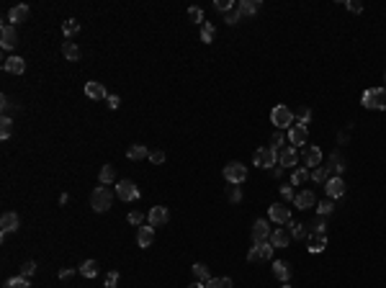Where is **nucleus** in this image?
<instances>
[{"instance_id":"de8ad7c7","label":"nucleus","mask_w":386,"mask_h":288,"mask_svg":"<svg viewBox=\"0 0 386 288\" xmlns=\"http://www.w3.org/2000/svg\"><path fill=\"white\" fill-rule=\"evenodd\" d=\"M237 3H232V0H214V11H219V13H227V11H232Z\"/></svg>"},{"instance_id":"dca6fc26","label":"nucleus","mask_w":386,"mask_h":288,"mask_svg":"<svg viewBox=\"0 0 386 288\" xmlns=\"http://www.w3.org/2000/svg\"><path fill=\"white\" fill-rule=\"evenodd\" d=\"M85 95H88V98H93V101H106V98H108V93H106L103 83H98V80H90V83L85 85Z\"/></svg>"},{"instance_id":"bf43d9fd","label":"nucleus","mask_w":386,"mask_h":288,"mask_svg":"<svg viewBox=\"0 0 386 288\" xmlns=\"http://www.w3.org/2000/svg\"><path fill=\"white\" fill-rule=\"evenodd\" d=\"M188 288H206V283H201V280H196V283H190Z\"/></svg>"},{"instance_id":"2f4dec72","label":"nucleus","mask_w":386,"mask_h":288,"mask_svg":"<svg viewBox=\"0 0 386 288\" xmlns=\"http://www.w3.org/2000/svg\"><path fill=\"white\" fill-rule=\"evenodd\" d=\"M190 270H193V275H196V280H201V283H209V280H211V273H209V267H206L204 262H196Z\"/></svg>"},{"instance_id":"393cba45","label":"nucleus","mask_w":386,"mask_h":288,"mask_svg":"<svg viewBox=\"0 0 386 288\" xmlns=\"http://www.w3.org/2000/svg\"><path fill=\"white\" fill-rule=\"evenodd\" d=\"M155 242V226H139L137 229V244L139 247H149Z\"/></svg>"},{"instance_id":"5701e85b","label":"nucleus","mask_w":386,"mask_h":288,"mask_svg":"<svg viewBox=\"0 0 386 288\" xmlns=\"http://www.w3.org/2000/svg\"><path fill=\"white\" fill-rule=\"evenodd\" d=\"M327 170H330L332 175H342V172H345V157H342L340 152H332L330 160H327Z\"/></svg>"},{"instance_id":"a211bd4d","label":"nucleus","mask_w":386,"mask_h":288,"mask_svg":"<svg viewBox=\"0 0 386 288\" xmlns=\"http://www.w3.org/2000/svg\"><path fill=\"white\" fill-rule=\"evenodd\" d=\"M29 16H31L29 6H16V8H11V13H8V21H11V26H18V24L29 21Z\"/></svg>"},{"instance_id":"5fc2aeb1","label":"nucleus","mask_w":386,"mask_h":288,"mask_svg":"<svg viewBox=\"0 0 386 288\" xmlns=\"http://www.w3.org/2000/svg\"><path fill=\"white\" fill-rule=\"evenodd\" d=\"M116 283H119V270L106 273V288H116Z\"/></svg>"},{"instance_id":"f03ea898","label":"nucleus","mask_w":386,"mask_h":288,"mask_svg":"<svg viewBox=\"0 0 386 288\" xmlns=\"http://www.w3.org/2000/svg\"><path fill=\"white\" fill-rule=\"evenodd\" d=\"M360 103L371 111H383L386 108V88H368L360 95Z\"/></svg>"},{"instance_id":"4c0bfd02","label":"nucleus","mask_w":386,"mask_h":288,"mask_svg":"<svg viewBox=\"0 0 386 288\" xmlns=\"http://www.w3.org/2000/svg\"><path fill=\"white\" fill-rule=\"evenodd\" d=\"M286 139H288V134L278 129V131H276V134L271 137V147H273L276 152H281V149H283V142H286Z\"/></svg>"},{"instance_id":"39448f33","label":"nucleus","mask_w":386,"mask_h":288,"mask_svg":"<svg viewBox=\"0 0 386 288\" xmlns=\"http://www.w3.org/2000/svg\"><path fill=\"white\" fill-rule=\"evenodd\" d=\"M245 178H247V167H245L242 162H229V165L224 167V180H227L229 185H242Z\"/></svg>"},{"instance_id":"473e14b6","label":"nucleus","mask_w":386,"mask_h":288,"mask_svg":"<svg viewBox=\"0 0 386 288\" xmlns=\"http://www.w3.org/2000/svg\"><path fill=\"white\" fill-rule=\"evenodd\" d=\"M62 34H65L67 39H72V36H78V34H80V24H78L75 18H67V21L62 24Z\"/></svg>"},{"instance_id":"4be33fe9","label":"nucleus","mask_w":386,"mask_h":288,"mask_svg":"<svg viewBox=\"0 0 386 288\" xmlns=\"http://www.w3.org/2000/svg\"><path fill=\"white\" fill-rule=\"evenodd\" d=\"M304 165L306 167H319L322 165V149L319 147H306V152H304Z\"/></svg>"},{"instance_id":"58836bf2","label":"nucleus","mask_w":386,"mask_h":288,"mask_svg":"<svg viewBox=\"0 0 386 288\" xmlns=\"http://www.w3.org/2000/svg\"><path fill=\"white\" fill-rule=\"evenodd\" d=\"M309 234H324L327 232V221H324V216H317L314 221H309Z\"/></svg>"},{"instance_id":"a18cd8bd","label":"nucleus","mask_w":386,"mask_h":288,"mask_svg":"<svg viewBox=\"0 0 386 288\" xmlns=\"http://www.w3.org/2000/svg\"><path fill=\"white\" fill-rule=\"evenodd\" d=\"M227 198H229L232 203H240V201H242V185H229V188H227Z\"/></svg>"},{"instance_id":"37998d69","label":"nucleus","mask_w":386,"mask_h":288,"mask_svg":"<svg viewBox=\"0 0 386 288\" xmlns=\"http://www.w3.org/2000/svg\"><path fill=\"white\" fill-rule=\"evenodd\" d=\"M235 283H232V278H211L209 283H206V288H232Z\"/></svg>"},{"instance_id":"412c9836","label":"nucleus","mask_w":386,"mask_h":288,"mask_svg":"<svg viewBox=\"0 0 386 288\" xmlns=\"http://www.w3.org/2000/svg\"><path fill=\"white\" fill-rule=\"evenodd\" d=\"M237 11H240L242 18H253V16L260 11V3H258V0H240V3H237Z\"/></svg>"},{"instance_id":"4468645a","label":"nucleus","mask_w":386,"mask_h":288,"mask_svg":"<svg viewBox=\"0 0 386 288\" xmlns=\"http://www.w3.org/2000/svg\"><path fill=\"white\" fill-rule=\"evenodd\" d=\"M268 214H271V221H276V224H281V226L291 221V211H288V206H283V203H273Z\"/></svg>"},{"instance_id":"603ef678","label":"nucleus","mask_w":386,"mask_h":288,"mask_svg":"<svg viewBox=\"0 0 386 288\" xmlns=\"http://www.w3.org/2000/svg\"><path fill=\"white\" fill-rule=\"evenodd\" d=\"M281 196H283V201H294V198H296L294 185H291V183H288V185H281Z\"/></svg>"},{"instance_id":"f8f14e48","label":"nucleus","mask_w":386,"mask_h":288,"mask_svg":"<svg viewBox=\"0 0 386 288\" xmlns=\"http://www.w3.org/2000/svg\"><path fill=\"white\" fill-rule=\"evenodd\" d=\"M278 165L286 170V167H296L299 165V152H296V147H283L281 152H278Z\"/></svg>"},{"instance_id":"e433bc0d","label":"nucleus","mask_w":386,"mask_h":288,"mask_svg":"<svg viewBox=\"0 0 386 288\" xmlns=\"http://www.w3.org/2000/svg\"><path fill=\"white\" fill-rule=\"evenodd\" d=\"M0 137H3V139L13 137V119H8V116L0 119Z\"/></svg>"},{"instance_id":"bb28decb","label":"nucleus","mask_w":386,"mask_h":288,"mask_svg":"<svg viewBox=\"0 0 386 288\" xmlns=\"http://www.w3.org/2000/svg\"><path fill=\"white\" fill-rule=\"evenodd\" d=\"M62 57L70 60V62H78V60H80V47H78L75 42H65V44H62Z\"/></svg>"},{"instance_id":"c85d7f7f","label":"nucleus","mask_w":386,"mask_h":288,"mask_svg":"<svg viewBox=\"0 0 386 288\" xmlns=\"http://www.w3.org/2000/svg\"><path fill=\"white\" fill-rule=\"evenodd\" d=\"M98 180H101V185H111V183H116V170H113V165H103V167H101Z\"/></svg>"},{"instance_id":"ea45409f","label":"nucleus","mask_w":386,"mask_h":288,"mask_svg":"<svg viewBox=\"0 0 386 288\" xmlns=\"http://www.w3.org/2000/svg\"><path fill=\"white\" fill-rule=\"evenodd\" d=\"M294 116L299 119V124H301V126H306V124L312 121V108L301 106V108H296V111H294Z\"/></svg>"},{"instance_id":"79ce46f5","label":"nucleus","mask_w":386,"mask_h":288,"mask_svg":"<svg viewBox=\"0 0 386 288\" xmlns=\"http://www.w3.org/2000/svg\"><path fill=\"white\" fill-rule=\"evenodd\" d=\"M6 288H29V278H24V275L8 278V280H6Z\"/></svg>"},{"instance_id":"13d9d810","label":"nucleus","mask_w":386,"mask_h":288,"mask_svg":"<svg viewBox=\"0 0 386 288\" xmlns=\"http://www.w3.org/2000/svg\"><path fill=\"white\" fill-rule=\"evenodd\" d=\"M72 275H75V267H62L60 270V280H70Z\"/></svg>"},{"instance_id":"864d4df0","label":"nucleus","mask_w":386,"mask_h":288,"mask_svg":"<svg viewBox=\"0 0 386 288\" xmlns=\"http://www.w3.org/2000/svg\"><path fill=\"white\" fill-rule=\"evenodd\" d=\"M126 219H129V224H134V226H142V221H144V214H142V211H131Z\"/></svg>"},{"instance_id":"4d7b16f0","label":"nucleus","mask_w":386,"mask_h":288,"mask_svg":"<svg viewBox=\"0 0 386 288\" xmlns=\"http://www.w3.org/2000/svg\"><path fill=\"white\" fill-rule=\"evenodd\" d=\"M106 103H108V108H111V111H116V108L121 106V98H119V95H108V98H106Z\"/></svg>"},{"instance_id":"7c9ffc66","label":"nucleus","mask_w":386,"mask_h":288,"mask_svg":"<svg viewBox=\"0 0 386 288\" xmlns=\"http://www.w3.org/2000/svg\"><path fill=\"white\" fill-rule=\"evenodd\" d=\"M78 270H80L83 278H95V275H98V262H95V260H85Z\"/></svg>"},{"instance_id":"b1692460","label":"nucleus","mask_w":386,"mask_h":288,"mask_svg":"<svg viewBox=\"0 0 386 288\" xmlns=\"http://www.w3.org/2000/svg\"><path fill=\"white\" fill-rule=\"evenodd\" d=\"M3 70H6V72H11V75H24L26 62H24L21 57H8V60L3 62Z\"/></svg>"},{"instance_id":"f704fd0d","label":"nucleus","mask_w":386,"mask_h":288,"mask_svg":"<svg viewBox=\"0 0 386 288\" xmlns=\"http://www.w3.org/2000/svg\"><path fill=\"white\" fill-rule=\"evenodd\" d=\"M214 36H217V29H214V24L204 21V26H201V42H204V44H211V42H214Z\"/></svg>"},{"instance_id":"c756f323","label":"nucleus","mask_w":386,"mask_h":288,"mask_svg":"<svg viewBox=\"0 0 386 288\" xmlns=\"http://www.w3.org/2000/svg\"><path fill=\"white\" fill-rule=\"evenodd\" d=\"M286 229L291 232V237H294V239H306V237H309V232L304 229V224H299V221H294V219L286 224Z\"/></svg>"},{"instance_id":"8fccbe9b","label":"nucleus","mask_w":386,"mask_h":288,"mask_svg":"<svg viewBox=\"0 0 386 288\" xmlns=\"http://www.w3.org/2000/svg\"><path fill=\"white\" fill-rule=\"evenodd\" d=\"M34 273H36V262H34V260H26V262L21 265V273H18V275H24V278H31Z\"/></svg>"},{"instance_id":"0eeeda50","label":"nucleus","mask_w":386,"mask_h":288,"mask_svg":"<svg viewBox=\"0 0 386 288\" xmlns=\"http://www.w3.org/2000/svg\"><path fill=\"white\" fill-rule=\"evenodd\" d=\"M273 244L271 242H263V244H255L250 252H247V262H265V260H271L273 257Z\"/></svg>"},{"instance_id":"a19ab883","label":"nucleus","mask_w":386,"mask_h":288,"mask_svg":"<svg viewBox=\"0 0 386 288\" xmlns=\"http://www.w3.org/2000/svg\"><path fill=\"white\" fill-rule=\"evenodd\" d=\"M332 211H335V203H332V198H327V201L317 203V216H330Z\"/></svg>"},{"instance_id":"f257e3e1","label":"nucleus","mask_w":386,"mask_h":288,"mask_svg":"<svg viewBox=\"0 0 386 288\" xmlns=\"http://www.w3.org/2000/svg\"><path fill=\"white\" fill-rule=\"evenodd\" d=\"M111 203H113V193H111L106 185H98V188L90 193V208H93L95 214H106V211L111 208Z\"/></svg>"},{"instance_id":"ddd939ff","label":"nucleus","mask_w":386,"mask_h":288,"mask_svg":"<svg viewBox=\"0 0 386 288\" xmlns=\"http://www.w3.org/2000/svg\"><path fill=\"white\" fill-rule=\"evenodd\" d=\"M306 137H309V131H306V126H301V124H294V126L288 129V142H291V147H304V144H306Z\"/></svg>"},{"instance_id":"7ed1b4c3","label":"nucleus","mask_w":386,"mask_h":288,"mask_svg":"<svg viewBox=\"0 0 386 288\" xmlns=\"http://www.w3.org/2000/svg\"><path fill=\"white\" fill-rule=\"evenodd\" d=\"M271 121H273V126H276V129L286 131V129H291V126H294V111H291V108H286V106H276V108L271 111Z\"/></svg>"},{"instance_id":"6ab92c4d","label":"nucleus","mask_w":386,"mask_h":288,"mask_svg":"<svg viewBox=\"0 0 386 288\" xmlns=\"http://www.w3.org/2000/svg\"><path fill=\"white\" fill-rule=\"evenodd\" d=\"M291 239H294V237H291V232H288L286 226H281V229H276V232L271 234V244H273V247H288Z\"/></svg>"},{"instance_id":"6e6552de","label":"nucleus","mask_w":386,"mask_h":288,"mask_svg":"<svg viewBox=\"0 0 386 288\" xmlns=\"http://www.w3.org/2000/svg\"><path fill=\"white\" fill-rule=\"evenodd\" d=\"M324 193H327V198H342L345 196V180L340 178V175H332L327 183H324Z\"/></svg>"},{"instance_id":"3c124183","label":"nucleus","mask_w":386,"mask_h":288,"mask_svg":"<svg viewBox=\"0 0 386 288\" xmlns=\"http://www.w3.org/2000/svg\"><path fill=\"white\" fill-rule=\"evenodd\" d=\"M152 165H162L165 162V152L162 149H149V157H147Z\"/></svg>"},{"instance_id":"cd10ccee","label":"nucleus","mask_w":386,"mask_h":288,"mask_svg":"<svg viewBox=\"0 0 386 288\" xmlns=\"http://www.w3.org/2000/svg\"><path fill=\"white\" fill-rule=\"evenodd\" d=\"M126 157H129V160H144V157H149V149H147L144 144H131V147L126 149Z\"/></svg>"},{"instance_id":"c03bdc74","label":"nucleus","mask_w":386,"mask_h":288,"mask_svg":"<svg viewBox=\"0 0 386 288\" xmlns=\"http://www.w3.org/2000/svg\"><path fill=\"white\" fill-rule=\"evenodd\" d=\"M188 18H190L193 24H201V26H204V11H201L199 6H190V8H188Z\"/></svg>"},{"instance_id":"20e7f679","label":"nucleus","mask_w":386,"mask_h":288,"mask_svg":"<svg viewBox=\"0 0 386 288\" xmlns=\"http://www.w3.org/2000/svg\"><path fill=\"white\" fill-rule=\"evenodd\" d=\"M116 196H119V201L131 203V201H139L142 190H139V185H134L131 180H119V183H116Z\"/></svg>"},{"instance_id":"49530a36","label":"nucleus","mask_w":386,"mask_h":288,"mask_svg":"<svg viewBox=\"0 0 386 288\" xmlns=\"http://www.w3.org/2000/svg\"><path fill=\"white\" fill-rule=\"evenodd\" d=\"M0 108H3V116H8V119H11V113H13V108H16V103H13V98H8V95H3V98H0Z\"/></svg>"},{"instance_id":"f3484780","label":"nucleus","mask_w":386,"mask_h":288,"mask_svg":"<svg viewBox=\"0 0 386 288\" xmlns=\"http://www.w3.org/2000/svg\"><path fill=\"white\" fill-rule=\"evenodd\" d=\"M294 203H296V208L306 211V208H314V206H317V196H314L312 190H301V193H296Z\"/></svg>"},{"instance_id":"9b49d317","label":"nucleus","mask_w":386,"mask_h":288,"mask_svg":"<svg viewBox=\"0 0 386 288\" xmlns=\"http://www.w3.org/2000/svg\"><path fill=\"white\" fill-rule=\"evenodd\" d=\"M18 224H21L18 214H16V211H6L3 216H0V237H6L8 232H16Z\"/></svg>"},{"instance_id":"423d86ee","label":"nucleus","mask_w":386,"mask_h":288,"mask_svg":"<svg viewBox=\"0 0 386 288\" xmlns=\"http://www.w3.org/2000/svg\"><path fill=\"white\" fill-rule=\"evenodd\" d=\"M253 162H255L260 170H263V167H273V165L278 162V152H276L273 147H260V149H255Z\"/></svg>"},{"instance_id":"aec40b11","label":"nucleus","mask_w":386,"mask_h":288,"mask_svg":"<svg viewBox=\"0 0 386 288\" xmlns=\"http://www.w3.org/2000/svg\"><path fill=\"white\" fill-rule=\"evenodd\" d=\"M324 247H327V234H309V237H306V249H309L312 255L322 252Z\"/></svg>"},{"instance_id":"c9c22d12","label":"nucleus","mask_w":386,"mask_h":288,"mask_svg":"<svg viewBox=\"0 0 386 288\" xmlns=\"http://www.w3.org/2000/svg\"><path fill=\"white\" fill-rule=\"evenodd\" d=\"M312 178V172L306 170V167H296L294 172H291V185H301L304 180H309Z\"/></svg>"},{"instance_id":"6e6d98bb","label":"nucleus","mask_w":386,"mask_h":288,"mask_svg":"<svg viewBox=\"0 0 386 288\" xmlns=\"http://www.w3.org/2000/svg\"><path fill=\"white\" fill-rule=\"evenodd\" d=\"M345 8H348L350 13H360V11H363V3H358V0H348Z\"/></svg>"},{"instance_id":"680f3d73","label":"nucleus","mask_w":386,"mask_h":288,"mask_svg":"<svg viewBox=\"0 0 386 288\" xmlns=\"http://www.w3.org/2000/svg\"><path fill=\"white\" fill-rule=\"evenodd\" d=\"M383 80H386V78H383Z\"/></svg>"},{"instance_id":"09e8293b","label":"nucleus","mask_w":386,"mask_h":288,"mask_svg":"<svg viewBox=\"0 0 386 288\" xmlns=\"http://www.w3.org/2000/svg\"><path fill=\"white\" fill-rule=\"evenodd\" d=\"M224 21H227L229 26H235V24H240V21H242V16H240V11H237V6H235L232 11H227V13H224Z\"/></svg>"},{"instance_id":"052dcab7","label":"nucleus","mask_w":386,"mask_h":288,"mask_svg":"<svg viewBox=\"0 0 386 288\" xmlns=\"http://www.w3.org/2000/svg\"><path fill=\"white\" fill-rule=\"evenodd\" d=\"M283 288H291V285H288V283H283Z\"/></svg>"},{"instance_id":"1a4fd4ad","label":"nucleus","mask_w":386,"mask_h":288,"mask_svg":"<svg viewBox=\"0 0 386 288\" xmlns=\"http://www.w3.org/2000/svg\"><path fill=\"white\" fill-rule=\"evenodd\" d=\"M0 44H3V49H16L18 47V31H16V26L6 24L3 29H0Z\"/></svg>"},{"instance_id":"2eb2a0df","label":"nucleus","mask_w":386,"mask_h":288,"mask_svg":"<svg viewBox=\"0 0 386 288\" xmlns=\"http://www.w3.org/2000/svg\"><path fill=\"white\" fill-rule=\"evenodd\" d=\"M167 219H170V211H167L165 206H155V208L147 214L149 226H165V224H167Z\"/></svg>"},{"instance_id":"a878e982","label":"nucleus","mask_w":386,"mask_h":288,"mask_svg":"<svg viewBox=\"0 0 386 288\" xmlns=\"http://www.w3.org/2000/svg\"><path fill=\"white\" fill-rule=\"evenodd\" d=\"M273 275H276L281 283H288V280H291V265H288V262H283V260L273 262Z\"/></svg>"},{"instance_id":"9d476101","label":"nucleus","mask_w":386,"mask_h":288,"mask_svg":"<svg viewBox=\"0 0 386 288\" xmlns=\"http://www.w3.org/2000/svg\"><path fill=\"white\" fill-rule=\"evenodd\" d=\"M271 226H268V221L265 219H258L255 224H253V242L255 244H263V242H271Z\"/></svg>"},{"instance_id":"72a5a7b5","label":"nucleus","mask_w":386,"mask_h":288,"mask_svg":"<svg viewBox=\"0 0 386 288\" xmlns=\"http://www.w3.org/2000/svg\"><path fill=\"white\" fill-rule=\"evenodd\" d=\"M330 178H332V172L327 170V165H319V167L312 170V180H314V183H327Z\"/></svg>"}]
</instances>
